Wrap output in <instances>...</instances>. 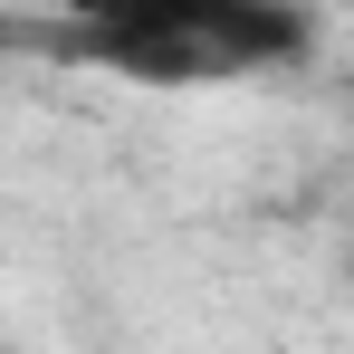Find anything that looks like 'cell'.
I'll return each mask as SVG.
<instances>
[{
    "label": "cell",
    "mask_w": 354,
    "mask_h": 354,
    "mask_svg": "<svg viewBox=\"0 0 354 354\" xmlns=\"http://www.w3.org/2000/svg\"><path fill=\"white\" fill-rule=\"evenodd\" d=\"M19 48L58 67H106L124 86H239L268 67L316 58V10L306 0H144L106 29H19Z\"/></svg>",
    "instance_id": "6da1fadb"
}]
</instances>
